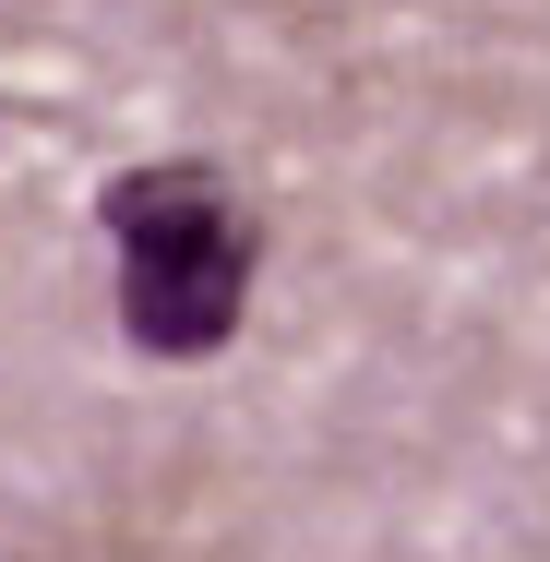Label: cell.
I'll list each match as a JSON object with an SVG mask.
<instances>
[{
  "instance_id": "obj_1",
  "label": "cell",
  "mask_w": 550,
  "mask_h": 562,
  "mask_svg": "<svg viewBox=\"0 0 550 562\" xmlns=\"http://www.w3.org/2000/svg\"><path fill=\"white\" fill-rule=\"evenodd\" d=\"M97 227H109V300L120 336L168 371L216 359L251 312V276H263V216L239 204L216 156H144L97 192Z\"/></svg>"
}]
</instances>
